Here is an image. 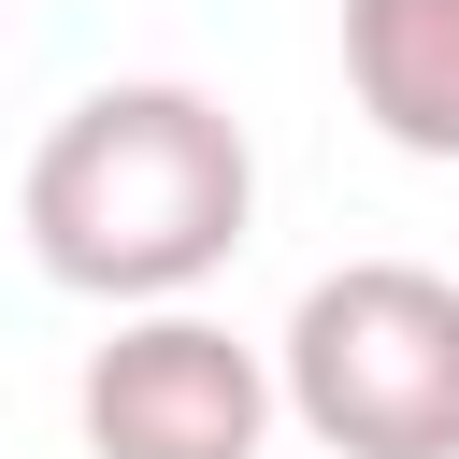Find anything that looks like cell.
<instances>
[{
	"label": "cell",
	"mask_w": 459,
	"mask_h": 459,
	"mask_svg": "<svg viewBox=\"0 0 459 459\" xmlns=\"http://www.w3.org/2000/svg\"><path fill=\"white\" fill-rule=\"evenodd\" d=\"M14 230L43 258V287L129 316V301H201L244 230H258V143L215 86H172V72H115L86 86L43 143H29V186H14Z\"/></svg>",
	"instance_id": "obj_1"
},
{
	"label": "cell",
	"mask_w": 459,
	"mask_h": 459,
	"mask_svg": "<svg viewBox=\"0 0 459 459\" xmlns=\"http://www.w3.org/2000/svg\"><path fill=\"white\" fill-rule=\"evenodd\" d=\"M344 100L402 158H459V0H344Z\"/></svg>",
	"instance_id": "obj_4"
},
{
	"label": "cell",
	"mask_w": 459,
	"mask_h": 459,
	"mask_svg": "<svg viewBox=\"0 0 459 459\" xmlns=\"http://www.w3.org/2000/svg\"><path fill=\"white\" fill-rule=\"evenodd\" d=\"M287 416L330 459H459V273L430 258H344L273 330Z\"/></svg>",
	"instance_id": "obj_2"
},
{
	"label": "cell",
	"mask_w": 459,
	"mask_h": 459,
	"mask_svg": "<svg viewBox=\"0 0 459 459\" xmlns=\"http://www.w3.org/2000/svg\"><path fill=\"white\" fill-rule=\"evenodd\" d=\"M273 416H287V373L201 301H129L72 373L86 459H258Z\"/></svg>",
	"instance_id": "obj_3"
}]
</instances>
